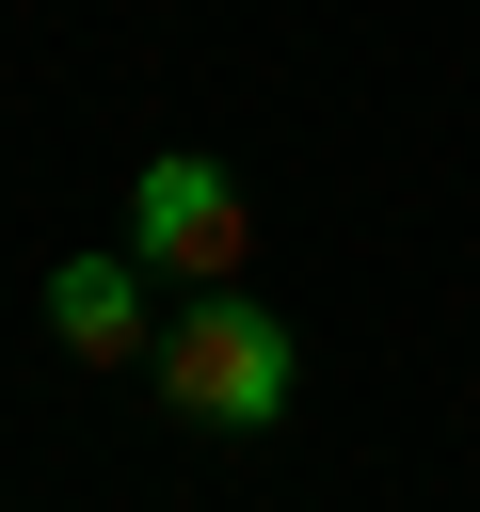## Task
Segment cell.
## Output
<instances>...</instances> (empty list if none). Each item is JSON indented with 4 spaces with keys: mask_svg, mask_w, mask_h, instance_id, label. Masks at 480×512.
Here are the masks:
<instances>
[{
    "mask_svg": "<svg viewBox=\"0 0 480 512\" xmlns=\"http://www.w3.org/2000/svg\"><path fill=\"white\" fill-rule=\"evenodd\" d=\"M160 400H176L192 432H272V416L304 400V336H288L240 272H208V288H176V320H160Z\"/></svg>",
    "mask_w": 480,
    "mask_h": 512,
    "instance_id": "obj_1",
    "label": "cell"
},
{
    "mask_svg": "<svg viewBox=\"0 0 480 512\" xmlns=\"http://www.w3.org/2000/svg\"><path fill=\"white\" fill-rule=\"evenodd\" d=\"M128 256H144V272H176V288H208V272H240V256H256V192H240L224 160L160 144V160L128 176Z\"/></svg>",
    "mask_w": 480,
    "mask_h": 512,
    "instance_id": "obj_2",
    "label": "cell"
},
{
    "mask_svg": "<svg viewBox=\"0 0 480 512\" xmlns=\"http://www.w3.org/2000/svg\"><path fill=\"white\" fill-rule=\"evenodd\" d=\"M48 336L80 368H160V272L144 256H48Z\"/></svg>",
    "mask_w": 480,
    "mask_h": 512,
    "instance_id": "obj_3",
    "label": "cell"
}]
</instances>
